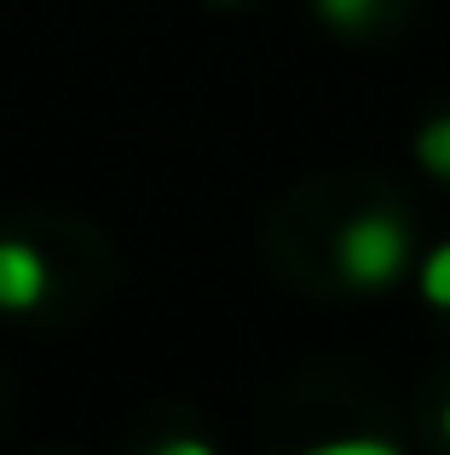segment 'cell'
I'll return each mask as SVG.
<instances>
[{
	"label": "cell",
	"mask_w": 450,
	"mask_h": 455,
	"mask_svg": "<svg viewBox=\"0 0 450 455\" xmlns=\"http://www.w3.org/2000/svg\"><path fill=\"white\" fill-rule=\"evenodd\" d=\"M335 259H341V277L352 289H387L410 266V231L393 213H358V220L341 225Z\"/></svg>",
	"instance_id": "cell-1"
},
{
	"label": "cell",
	"mask_w": 450,
	"mask_h": 455,
	"mask_svg": "<svg viewBox=\"0 0 450 455\" xmlns=\"http://www.w3.org/2000/svg\"><path fill=\"white\" fill-rule=\"evenodd\" d=\"M312 6H317V18L335 23V29H364L382 0H312Z\"/></svg>",
	"instance_id": "cell-5"
},
{
	"label": "cell",
	"mask_w": 450,
	"mask_h": 455,
	"mask_svg": "<svg viewBox=\"0 0 450 455\" xmlns=\"http://www.w3.org/2000/svg\"><path fill=\"white\" fill-rule=\"evenodd\" d=\"M416 156H422V167H428L433 179L450 185V116H433V122L416 133Z\"/></svg>",
	"instance_id": "cell-3"
},
{
	"label": "cell",
	"mask_w": 450,
	"mask_h": 455,
	"mask_svg": "<svg viewBox=\"0 0 450 455\" xmlns=\"http://www.w3.org/2000/svg\"><path fill=\"white\" fill-rule=\"evenodd\" d=\"M445 438H450V410H445Z\"/></svg>",
	"instance_id": "cell-6"
},
{
	"label": "cell",
	"mask_w": 450,
	"mask_h": 455,
	"mask_svg": "<svg viewBox=\"0 0 450 455\" xmlns=\"http://www.w3.org/2000/svg\"><path fill=\"white\" fill-rule=\"evenodd\" d=\"M422 300L450 311V243H439L428 259H422Z\"/></svg>",
	"instance_id": "cell-4"
},
{
	"label": "cell",
	"mask_w": 450,
	"mask_h": 455,
	"mask_svg": "<svg viewBox=\"0 0 450 455\" xmlns=\"http://www.w3.org/2000/svg\"><path fill=\"white\" fill-rule=\"evenodd\" d=\"M46 294V259L29 243L0 236V311H29Z\"/></svg>",
	"instance_id": "cell-2"
}]
</instances>
